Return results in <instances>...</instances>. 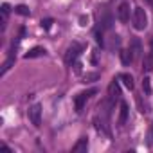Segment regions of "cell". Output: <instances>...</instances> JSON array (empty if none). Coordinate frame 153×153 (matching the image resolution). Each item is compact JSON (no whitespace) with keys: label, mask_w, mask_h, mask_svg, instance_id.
<instances>
[{"label":"cell","mask_w":153,"mask_h":153,"mask_svg":"<svg viewBox=\"0 0 153 153\" xmlns=\"http://www.w3.org/2000/svg\"><path fill=\"white\" fill-rule=\"evenodd\" d=\"M128 121V103L121 101V110H119V124H124Z\"/></svg>","instance_id":"cell-11"},{"label":"cell","mask_w":153,"mask_h":153,"mask_svg":"<svg viewBox=\"0 0 153 153\" xmlns=\"http://www.w3.org/2000/svg\"><path fill=\"white\" fill-rule=\"evenodd\" d=\"M108 96H110V99H112V101L121 97V87H119V83H117L115 79L108 85Z\"/></svg>","instance_id":"cell-6"},{"label":"cell","mask_w":153,"mask_h":153,"mask_svg":"<svg viewBox=\"0 0 153 153\" xmlns=\"http://www.w3.org/2000/svg\"><path fill=\"white\" fill-rule=\"evenodd\" d=\"M87 24H88V15H81V16H79V25L85 27Z\"/></svg>","instance_id":"cell-20"},{"label":"cell","mask_w":153,"mask_h":153,"mask_svg":"<svg viewBox=\"0 0 153 153\" xmlns=\"http://www.w3.org/2000/svg\"><path fill=\"white\" fill-rule=\"evenodd\" d=\"M74 68H76V72L79 74L81 72V63H74Z\"/></svg>","instance_id":"cell-23"},{"label":"cell","mask_w":153,"mask_h":153,"mask_svg":"<svg viewBox=\"0 0 153 153\" xmlns=\"http://www.w3.org/2000/svg\"><path fill=\"white\" fill-rule=\"evenodd\" d=\"M40 56H45V49L43 47H33L29 52H25V59H33V58H40Z\"/></svg>","instance_id":"cell-9"},{"label":"cell","mask_w":153,"mask_h":153,"mask_svg":"<svg viewBox=\"0 0 153 153\" xmlns=\"http://www.w3.org/2000/svg\"><path fill=\"white\" fill-rule=\"evenodd\" d=\"M149 45H151V52H153V38H151V43Z\"/></svg>","instance_id":"cell-24"},{"label":"cell","mask_w":153,"mask_h":153,"mask_svg":"<svg viewBox=\"0 0 153 153\" xmlns=\"http://www.w3.org/2000/svg\"><path fill=\"white\" fill-rule=\"evenodd\" d=\"M52 24H54L52 18H43V20H42V27H43L45 31H49V29L52 27Z\"/></svg>","instance_id":"cell-19"},{"label":"cell","mask_w":153,"mask_h":153,"mask_svg":"<svg viewBox=\"0 0 153 153\" xmlns=\"http://www.w3.org/2000/svg\"><path fill=\"white\" fill-rule=\"evenodd\" d=\"M112 25H114V16L110 13H106L101 18V29H112Z\"/></svg>","instance_id":"cell-13"},{"label":"cell","mask_w":153,"mask_h":153,"mask_svg":"<svg viewBox=\"0 0 153 153\" xmlns=\"http://www.w3.org/2000/svg\"><path fill=\"white\" fill-rule=\"evenodd\" d=\"M131 52H133V56H140L142 45H140V40H139V38H133V40H131Z\"/></svg>","instance_id":"cell-14"},{"label":"cell","mask_w":153,"mask_h":153,"mask_svg":"<svg viewBox=\"0 0 153 153\" xmlns=\"http://www.w3.org/2000/svg\"><path fill=\"white\" fill-rule=\"evenodd\" d=\"M27 115H29V121L38 128L40 124H42V105H33L31 108H29V112H27Z\"/></svg>","instance_id":"cell-3"},{"label":"cell","mask_w":153,"mask_h":153,"mask_svg":"<svg viewBox=\"0 0 153 153\" xmlns=\"http://www.w3.org/2000/svg\"><path fill=\"white\" fill-rule=\"evenodd\" d=\"M13 65H15V58H9V59H7V61L2 65V72H0V76H4V74H6V72H7V70L13 67Z\"/></svg>","instance_id":"cell-18"},{"label":"cell","mask_w":153,"mask_h":153,"mask_svg":"<svg viewBox=\"0 0 153 153\" xmlns=\"http://www.w3.org/2000/svg\"><path fill=\"white\" fill-rule=\"evenodd\" d=\"M117 18H119L123 24H126V22L130 20V6H128L126 2L119 4V7H117Z\"/></svg>","instance_id":"cell-5"},{"label":"cell","mask_w":153,"mask_h":153,"mask_svg":"<svg viewBox=\"0 0 153 153\" xmlns=\"http://www.w3.org/2000/svg\"><path fill=\"white\" fill-rule=\"evenodd\" d=\"M96 42H97L99 45H105V40H103V34H101L99 31H96Z\"/></svg>","instance_id":"cell-21"},{"label":"cell","mask_w":153,"mask_h":153,"mask_svg":"<svg viewBox=\"0 0 153 153\" xmlns=\"http://www.w3.org/2000/svg\"><path fill=\"white\" fill-rule=\"evenodd\" d=\"M96 79H99V72H92V74H87L85 78H83V83H92V81H96Z\"/></svg>","instance_id":"cell-17"},{"label":"cell","mask_w":153,"mask_h":153,"mask_svg":"<svg viewBox=\"0 0 153 153\" xmlns=\"http://www.w3.org/2000/svg\"><path fill=\"white\" fill-rule=\"evenodd\" d=\"M92 94H96V90H88V92H81V94H78V96H76V99H74V106H76V112H81V110H83V106H85V103L88 101V97H90Z\"/></svg>","instance_id":"cell-4"},{"label":"cell","mask_w":153,"mask_h":153,"mask_svg":"<svg viewBox=\"0 0 153 153\" xmlns=\"http://www.w3.org/2000/svg\"><path fill=\"white\" fill-rule=\"evenodd\" d=\"M87 149H88V140H87L85 137H81L78 142H76V146L72 148L74 153H83V151H87Z\"/></svg>","instance_id":"cell-10"},{"label":"cell","mask_w":153,"mask_h":153,"mask_svg":"<svg viewBox=\"0 0 153 153\" xmlns=\"http://www.w3.org/2000/svg\"><path fill=\"white\" fill-rule=\"evenodd\" d=\"M11 11V7H9V4H2V15H7Z\"/></svg>","instance_id":"cell-22"},{"label":"cell","mask_w":153,"mask_h":153,"mask_svg":"<svg viewBox=\"0 0 153 153\" xmlns=\"http://www.w3.org/2000/svg\"><path fill=\"white\" fill-rule=\"evenodd\" d=\"M131 20H133V27H135L137 31H144L146 25H148V16H146V11H144L142 7H135V9H133Z\"/></svg>","instance_id":"cell-1"},{"label":"cell","mask_w":153,"mask_h":153,"mask_svg":"<svg viewBox=\"0 0 153 153\" xmlns=\"http://www.w3.org/2000/svg\"><path fill=\"white\" fill-rule=\"evenodd\" d=\"M119 56H121V63H123V65H130V63L133 61V52H131V49H121Z\"/></svg>","instance_id":"cell-7"},{"label":"cell","mask_w":153,"mask_h":153,"mask_svg":"<svg viewBox=\"0 0 153 153\" xmlns=\"http://www.w3.org/2000/svg\"><path fill=\"white\" fill-rule=\"evenodd\" d=\"M142 68H144L146 72H153V52H149V54L144 56V59H142Z\"/></svg>","instance_id":"cell-12"},{"label":"cell","mask_w":153,"mask_h":153,"mask_svg":"<svg viewBox=\"0 0 153 153\" xmlns=\"http://www.w3.org/2000/svg\"><path fill=\"white\" fill-rule=\"evenodd\" d=\"M81 51H83V47H81L79 43H72V45L67 49V54H65V63H67V65L76 63V59H78V56L81 54Z\"/></svg>","instance_id":"cell-2"},{"label":"cell","mask_w":153,"mask_h":153,"mask_svg":"<svg viewBox=\"0 0 153 153\" xmlns=\"http://www.w3.org/2000/svg\"><path fill=\"white\" fill-rule=\"evenodd\" d=\"M15 13H16V15H20V16H29V15H31V9H29L25 4H20V6H16V7H15Z\"/></svg>","instance_id":"cell-15"},{"label":"cell","mask_w":153,"mask_h":153,"mask_svg":"<svg viewBox=\"0 0 153 153\" xmlns=\"http://www.w3.org/2000/svg\"><path fill=\"white\" fill-rule=\"evenodd\" d=\"M148 2H151V4H153V0H148Z\"/></svg>","instance_id":"cell-25"},{"label":"cell","mask_w":153,"mask_h":153,"mask_svg":"<svg viewBox=\"0 0 153 153\" xmlns=\"http://www.w3.org/2000/svg\"><path fill=\"white\" fill-rule=\"evenodd\" d=\"M142 90L146 96H151V79L149 78H144L142 79Z\"/></svg>","instance_id":"cell-16"},{"label":"cell","mask_w":153,"mask_h":153,"mask_svg":"<svg viewBox=\"0 0 153 153\" xmlns=\"http://www.w3.org/2000/svg\"><path fill=\"white\" fill-rule=\"evenodd\" d=\"M119 79L123 81V85H124L128 90H133L135 83H133V78H131V74H126V72H123V74H119Z\"/></svg>","instance_id":"cell-8"}]
</instances>
